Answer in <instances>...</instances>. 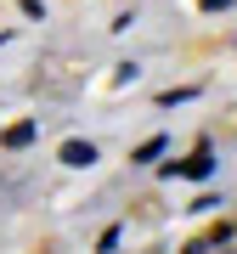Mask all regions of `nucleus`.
Returning <instances> with one entry per match:
<instances>
[{
  "mask_svg": "<svg viewBox=\"0 0 237 254\" xmlns=\"http://www.w3.org/2000/svg\"><path fill=\"white\" fill-rule=\"evenodd\" d=\"M209 170H215V153H209V147H198L186 164H170V175H192V181H203Z\"/></svg>",
  "mask_w": 237,
  "mask_h": 254,
  "instance_id": "1",
  "label": "nucleus"
},
{
  "mask_svg": "<svg viewBox=\"0 0 237 254\" xmlns=\"http://www.w3.org/2000/svg\"><path fill=\"white\" fill-rule=\"evenodd\" d=\"M62 164L68 170H91L96 164V141H62Z\"/></svg>",
  "mask_w": 237,
  "mask_h": 254,
  "instance_id": "2",
  "label": "nucleus"
},
{
  "mask_svg": "<svg viewBox=\"0 0 237 254\" xmlns=\"http://www.w3.org/2000/svg\"><path fill=\"white\" fill-rule=\"evenodd\" d=\"M164 147H170L164 136H147V141H141V147H136L130 158H136V164H158V153H164Z\"/></svg>",
  "mask_w": 237,
  "mask_h": 254,
  "instance_id": "3",
  "label": "nucleus"
},
{
  "mask_svg": "<svg viewBox=\"0 0 237 254\" xmlns=\"http://www.w3.org/2000/svg\"><path fill=\"white\" fill-rule=\"evenodd\" d=\"M28 141H34V125H28V119H23V125H11V130H6V147H28Z\"/></svg>",
  "mask_w": 237,
  "mask_h": 254,
  "instance_id": "4",
  "label": "nucleus"
},
{
  "mask_svg": "<svg viewBox=\"0 0 237 254\" xmlns=\"http://www.w3.org/2000/svg\"><path fill=\"white\" fill-rule=\"evenodd\" d=\"M198 6H203V11H226L232 0H198Z\"/></svg>",
  "mask_w": 237,
  "mask_h": 254,
  "instance_id": "5",
  "label": "nucleus"
}]
</instances>
